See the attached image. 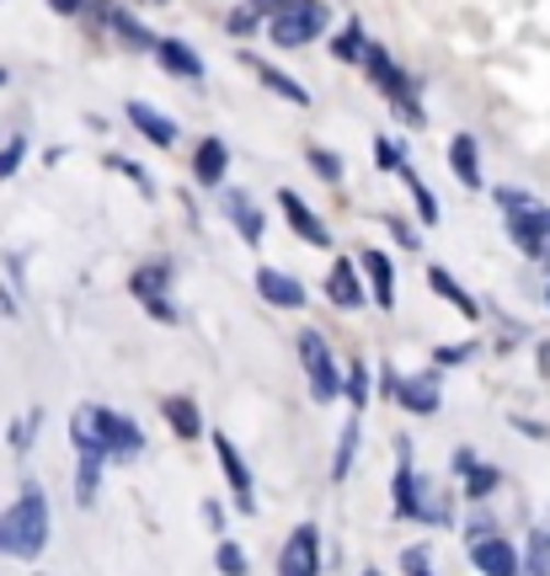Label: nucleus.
<instances>
[{
  "instance_id": "nucleus-15",
  "label": "nucleus",
  "mask_w": 550,
  "mask_h": 576,
  "mask_svg": "<svg viewBox=\"0 0 550 576\" xmlns=\"http://www.w3.org/2000/svg\"><path fill=\"white\" fill-rule=\"evenodd\" d=\"M326 293H332V304H337V310H358V304H364L358 267H353V262H337V267H332V278H326Z\"/></svg>"
},
{
  "instance_id": "nucleus-23",
  "label": "nucleus",
  "mask_w": 550,
  "mask_h": 576,
  "mask_svg": "<svg viewBox=\"0 0 550 576\" xmlns=\"http://www.w3.org/2000/svg\"><path fill=\"white\" fill-rule=\"evenodd\" d=\"M167 422L176 438H198L204 433V422H198V406L187 401V395H176V401H167Z\"/></svg>"
},
{
  "instance_id": "nucleus-39",
  "label": "nucleus",
  "mask_w": 550,
  "mask_h": 576,
  "mask_svg": "<svg viewBox=\"0 0 550 576\" xmlns=\"http://www.w3.org/2000/svg\"><path fill=\"white\" fill-rule=\"evenodd\" d=\"M401 572H412V576H423V572H427V550H423V544H412V550L401 555Z\"/></svg>"
},
{
  "instance_id": "nucleus-2",
  "label": "nucleus",
  "mask_w": 550,
  "mask_h": 576,
  "mask_svg": "<svg viewBox=\"0 0 550 576\" xmlns=\"http://www.w3.org/2000/svg\"><path fill=\"white\" fill-rule=\"evenodd\" d=\"M364 65H369V81L380 85L385 96H390V102H396V107L406 113V124L423 128V107H417V81H412V76H406V70H401V65H396V59L385 54V48H369V54H364Z\"/></svg>"
},
{
  "instance_id": "nucleus-50",
  "label": "nucleus",
  "mask_w": 550,
  "mask_h": 576,
  "mask_svg": "<svg viewBox=\"0 0 550 576\" xmlns=\"http://www.w3.org/2000/svg\"><path fill=\"white\" fill-rule=\"evenodd\" d=\"M546 230H550V208H546Z\"/></svg>"
},
{
  "instance_id": "nucleus-5",
  "label": "nucleus",
  "mask_w": 550,
  "mask_h": 576,
  "mask_svg": "<svg viewBox=\"0 0 550 576\" xmlns=\"http://www.w3.org/2000/svg\"><path fill=\"white\" fill-rule=\"evenodd\" d=\"M380 390L390 395V401H401L406 412H417V416L438 412V373H417V379H406V373L385 369L380 373Z\"/></svg>"
},
{
  "instance_id": "nucleus-12",
  "label": "nucleus",
  "mask_w": 550,
  "mask_h": 576,
  "mask_svg": "<svg viewBox=\"0 0 550 576\" xmlns=\"http://www.w3.org/2000/svg\"><path fill=\"white\" fill-rule=\"evenodd\" d=\"M278 208L289 214L295 235H305L310 246H332V230H326V224H321V219H316V214L305 208V198H299V193H289V187H284V193H278Z\"/></svg>"
},
{
  "instance_id": "nucleus-28",
  "label": "nucleus",
  "mask_w": 550,
  "mask_h": 576,
  "mask_svg": "<svg viewBox=\"0 0 550 576\" xmlns=\"http://www.w3.org/2000/svg\"><path fill=\"white\" fill-rule=\"evenodd\" d=\"M102 16H107V22H113V27H118V33H124L134 48H156V38H150V33H145L134 16H124V11H102Z\"/></svg>"
},
{
  "instance_id": "nucleus-37",
  "label": "nucleus",
  "mask_w": 550,
  "mask_h": 576,
  "mask_svg": "<svg viewBox=\"0 0 550 576\" xmlns=\"http://www.w3.org/2000/svg\"><path fill=\"white\" fill-rule=\"evenodd\" d=\"M497 204L508 208V214H518V208H535V198H529V193H518V187H497Z\"/></svg>"
},
{
  "instance_id": "nucleus-45",
  "label": "nucleus",
  "mask_w": 550,
  "mask_h": 576,
  "mask_svg": "<svg viewBox=\"0 0 550 576\" xmlns=\"http://www.w3.org/2000/svg\"><path fill=\"white\" fill-rule=\"evenodd\" d=\"M0 315H5V321L16 315V299H11V288H5V284H0Z\"/></svg>"
},
{
  "instance_id": "nucleus-35",
  "label": "nucleus",
  "mask_w": 550,
  "mask_h": 576,
  "mask_svg": "<svg viewBox=\"0 0 550 576\" xmlns=\"http://www.w3.org/2000/svg\"><path fill=\"white\" fill-rule=\"evenodd\" d=\"M310 165H316L326 182H337V176H342V161L332 155V150H310Z\"/></svg>"
},
{
  "instance_id": "nucleus-6",
  "label": "nucleus",
  "mask_w": 550,
  "mask_h": 576,
  "mask_svg": "<svg viewBox=\"0 0 550 576\" xmlns=\"http://www.w3.org/2000/svg\"><path fill=\"white\" fill-rule=\"evenodd\" d=\"M91 422H96V438H102L107 459H134V453L145 449V433H139L128 416L107 412V406H91Z\"/></svg>"
},
{
  "instance_id": "nucleus-38",
  "label": "nucleus",
  "mask_w": 550,
  "mask_h": 576,
  "mask_svg": "<svg viewBox=\"0 0 550 576\" xmlns=\"http://www.w3.org/2000/svg\"><path fill=\"white\" fill-rule=\"evenodd\" d=\"M22 150H27V145H22V139H11V145H5V150H0V182H5V176H11V171H16V161H22Z\"/></svg>"
},
{
  "instance_id": "nucleus-47",
  "label": "nucleus",
  "mask_w": 550,
  "mask_h": 576,
  "mask_svg": "<svg viewBox=\"0 0 550 576\" xmlns=\"http://www.w3.org/2000/svg\"><path fill=\"white\" fill-rule=\"evenodd\" d=\"M48 5H54L59 16H76V11H81V0H48Z\"/></svg>"
},
{
  "instance_id": "nucleus-17",
  "label": "nucleus",
  "mask_w": 550,
  "mask_h": 576,
  "mask_svg": "<svg viewBox=\"0 0 550 576\" xmlns=\"http://www.w3.org/2000/svg\"><path fill=\"white\" fill-rule=\"evenodd\" d=\"M449 165H455V176H460L466 187H481V150H475V134H455Z\"/></svg>"
},
{
  "instance_id": "nucleus-33",
  "label": "nucleus",
  "mask_w": 550,
  "mask_h": 576,
  "mask_svg": "<svg viewBox=\"0 0 550 576\" xmlns=\"http://www.w3.org/2000/svg\"><path fill=\"white\" fill-rule=\"evenodd\" d=\"M347 401H353V406H364V401H369V369H364V364H353V369H347Z\"/></svg>"
},
{
  "instance_id": "nucleus-13",
  "label": "nucleus",
  "mask_w": 550,
  "mask_h": 576,
  "mask_svg": "<svg viewBox=\"0 0 550 576\" xmlns=\"http://www.w3.org/2000/svg\"><path fill=\"white\" fill-rule=\"evenodd\" d=\"M128 124L139 128L150 145H161V150H171V145H176V124H171L167 113H156L150 102H128Z\"/></svg>"
},
{
  "instance_id": "nucleus-52",
  "label": "nucleus",
  "mask_w": 550,
  "mask_h": 576,
  "mask_svg": "<svg viewBox=\"0 0 550 576\" xmlns=\"http://www.w3.org/2000/svg\"><path fill=\"white\" fill-rule=\"evenodd\" d=\"M546 299H550V293H546Z\"/></svg>"
},
{
  "instance_id": "nucleus-24",
  "label": "nucleus",
  "mask_w": 550,
  "mask_h": 576,
  "mask_svg": "<svg viewBox=\"0 0 550 576\" xmlns=\"http://www.w3.org/2000/svg\"><path fill=\"white\" fill-rule=\"evenodd\" d=\"M167 284H171V267H167V262H156V267H139V273L128 278V288H134L139 299H161V293H167Z\"/></svg>"
},
{
  "instance_id": "nucleus-9",
  "label": "nucleus",
  "mask_w": 550,
  "mask_h": 576,
  "mask_svg": "<svg viewBox=\"0 0 550 576\" xmlns=\"http://www.w3.org/2000/svg\"><path fill=\"white\" fill-rule=\"evenodd\" d=\"M508 235L518 241V251L524 256H546L550 246V230H546V208H518V214H508Z\"/></svg>"
},
{
  "instance_id": "nucleus-40",
  "label": "nucleus",
  "mask_w": 550,
  "mask_h": 576,
  "mask_svg": "<svg viewBox=\"0 0 550 576\" xmlns=\"http://www.w3.org/2000/svg\"><path fill=\"white\" fill-rule=\"evenodd\" d=\"M38 422H43V416L33 412V416H27V422H22V427H16V449H27V443H33V433H38Z\"/></svg>"
},
{
  "instance_id": "nucleus-36",
  "label": "nucleus",
  "mask_w": 550,
  "mask_h": 576,
  "mask_svg": "<svg viewBox=\"0 0 550 576\" xmlns=\"http://www.w3.org/2000/svg\"><path fill=\"white\" fill-rule=\"evenodd\" d=\"M107 165H113L118 176H134V187H139V193H150V176H145V171H139V165H134V161H124V155H113V161H107Z\"/></svg>"
},
{
  "instance_id": "nucleus-11",
  "label": "nucleus",
  "mask_w": 550,
  "mask_h": 576,
  "mask_svg": "<svg viewBox=\"0 0 550 576\" xmlns=\"http://www.w3.org/2000/svg\"><path fill=\"white\" fill-rule=\"evenodd\" d=\"M214 453H219V464H225V475H230V486H236V502H241V512H252V470H247L241 449H236L225 433H214Z\"/></svg>"
},
{
  "instance_id": "nucleus-10",
  "label": "nucleus",
  "mask_w": 550,
  "mask_h": 576,
  "mask_svg": "<svg viewBox=\"0 0 550 576\" xmlns=\"http://www.w3.org/2000/svg\"><path fill=\"white\" fill-rule=\"evenodd\" d=\"M256 293H262L267 304H278V310H299V304L310 299L305 284L289 278V273H278V267H262V273H256Z\"/></svg>"
},
{
  "instance_id": "nucleus-46",
  "label": "nucleus",
  "mask_w": 550,
  "mask_h": 576,
  "mask_svg": "<svg viewBox=\"0 0 550 576\" xmlns=\"http://www.w3.org/2000/svg\"><path fill=\"white\" fill-rule=\"evenodd\" d=\"M455 470H460V475H470V470H475V453L460 449V453H455Z\"/></svg>"
},
{
  "instance_id": "nucleus-41",
  "label": "nucleus",
  "mask_w": 550,
  "mask_h": 576,
  "mask_svg": "<svg viewBox=\"0 0 550 576\" xmlns=\"http://www.w3.org/2000/svg\"><path fill=\"white\" fill-rule=\"evenodd\" d=\"M256 27V11H236V16H230V33H252Z\"/></svg>"
},
{
  "instance_id": "nucleus-48",
  "label": "nucleus",
  "mask_w": 550,
  "mask_h": 576,
  "mask_svg": "<svg viewBox=\"0 0 550 576\" xmlns=\"http://www.w3.org/2000/svg\"><path fill=\"white\" fill-rule=\"evenodd\" d=\"M540 369H546V373H550V347H546V353H540Z\"/></svg>"
},
{
  "instance_id": "nucleus-18",
  "label": "nucleus",
  "mask_w": 550,
  "mask_h": 576,
  "mask_svg": "<svg viewBox=\"0 0 550 576\" xmlns=\"http://www.w3.org/2000/svg\"><path fill=\"white\" fill-rule=\"evenodd\" d=\"M252 70H256V81L267 85L273 96H284V102H295V107H310V91L299 81H289L284 70H273V65H262V59H252Z\"/></svg>"
},
{
  "instance_id": "nucleus-34",
  "label": "nucleus",
  "mask_w": 550,
  "mask_h": 576,
  "mask_svg": "<svg viewBox=\"0 0 550 576\" xmlns=\"http://www.w3.org/2000/svg\"><path fill=\"white\" fill-rule=\"evenodd\" d=\"M529 572H550V534H535L529 539V555H524Z\"/></svg>"
},
{
  "instance_id": "nucleus-42",
  "label": "nucleus",
  "mask_w": 550,
  "mask_h": 576,
  "mask_svg": "<svg viewBox=\"0 0 550 576\" xmlns=\"http://www.w3.org/2000/svg\"><path fill=\"white\" fill-rule=\"evenodd\" d=\"M204 518H209V529H225V507L219 502H204Z\"/></svg>"
},
{
  "instance_id": "nucleus-32",
  "label": "nucleus",
  "mask_w": 550,
  "mask_h": 576,
  "mask_svg": "<svg viewBox=\"0 0 550 576\" xmlns=\"http://www.w3.org/2000/svg\"><path fill=\"white\" fill-rule=\"evenodd\" d=\"M214 566H219V572H230V576H241V572H247V555H241V544H230V539H225V544L214 550Z\"/></svg>"
},
{
  "instance_id": "nucleus-3",
  "label": "nucleus",
  "mask_w": 550,
  "mask_h": 576,
  "mask_svg": "<svg viewBox=\"0 0 550 576\" xmlns=\"http://www.w3.org/2000/svg\"><path fill=\"white\" fill-rule=\"evenodd\" d=\"M299 364H305V379H310V395L316 401H337L342 373H337V358H332V347H326L321 331H299Z\"/></svg>"
},
{
  "instance_id": "nucleus-7",
  "label": "nucleus",
  "mask_w": 550,
  "mask_h": 576,
  "mask_svg": "<svg viewBox=\"0 0 550 576\" xmlns=\"http://www.w3.org/2000/svg\"><path fill=\"white\" fill-rule=\"evenodd\" d=\"M321 566V534H316V523H299L289 544H284V555H278V572L284 576H310Z\"/></svg>"
},
{
  "instance_id": "nucleus-21",
  "label": "nucleus",
  "mask_w": 550,
  "mask_h": 576,
  "mask_svg": "<svg viewBox=\"0 0 550 576\" xmlns=\"http://www.w3.org/2000/svg\"><path fill=\"white\" fill-rule=\"evenodd\" d=\"M225 214H230V224L241 230V241H252V246L262 241V214H256V204L247 193H230V208H225Z\"/></svg>"
},
{
  "instance_id": "nucleus-31",
  "label": "nucleus",
  "mask_w": 550,
  "mask_h": 576,
  "mask_svg": "<svg viewBox=\"0 0 550 576\" xmlns=\"http://www.w3.org/2000/svg\"><path fill=\"white\" fill-rule=\"evenodd\" d=\"M375 161H380V171H406V150L396 145V139H375Z\"/></svg>"
},
{
  "instance_id": "nucleus-29",
  "label": "nucleus",
  "mask_w": 550,
  "mask_h": 576,
  "mask_svg": "<svg viewBox=\"0 0 550 576\" xmlns=\"http://www.w3.org/2000/svg\"><path fill=\"white\" fill-rule=\"evenodd\" d=\"M497 481H503L497 470H486V464H475V470H470V475H466V492H470V502H481V496H492V492H497Z\"/></svg>"
},
{
  "instance_id": "nucleus-4",
  "label": "nucleus",
  "mask_w": 550,
  "mask_h": 576,
  "mask_svg": "<svg viewBox=\"0 0 550 576\" xmlns=\"http://www.w3.org/2000/svg\"><path fill=\"white\" fill-rule=\"evenodd\" d=\"M321 27H326V5H321V0H289V5L273 16V27H267V33H273L278 48H305V43L316 38Z\"/></svg>"
},
{
  "instance_id": "nucleus-19",
  "label": "nucleus",
  "mask_w": 550,
  "mask_h": 576,
  "mask_svg": "<svg viewBox=\"0 0 550 576\" xmlns=\"http://www.w3.org/2000/svg\"><path fill=\"white\" fill-rule=\"evenodd\" d=\"M364 273H369V284H375V299L390 310V304H396V267H390V256H385V251H364Z\"/></svg>"
},
{
  "instance_id": "nucleus-16",
  "label": "nucleus",
  "mask_w": 550,
  "mask_h": 576,
  "mask_svg": "<svg viewBox=\"0 0 550 576\" xmlns=\"http://www.w3.org/2000/svg\"><path fill=\"white\" fill-rule=\"evenodd\" d=\"M225 165H230V150H225L219 139H204L198 155H193V176H198L204 187H219V182H225Z\"/></svg>"
},
{
  "instance_id": "nucleus-27",
  "label": "nucleus",
  "mask_w": 550,
  "mask_h": 576,
  "mask_svg": "<svg viewBox=\"0 0 550 576\" xmlns=\"http://www.w3.org/2000/svg\"><path fill=\"white\" fill-rule=\"evenodd\" d=\"M353 459H358V422H347V433H342V443H337V464H332V475H337V481H347Z\"/></svg>"
},
{
  "instance_id": "nucleus-43",
  "label": "nucleus",
  "mask_w": 550,
  "mask_h": 576,
  "mask_svg": "<svg viewBox=\"0 0 550 576\" xmlns=\"http://www.w3.org/2000/svg\"><path fill=\"white\" fill-rule=\"evenodd\" d=\"M470 358V347H444V353H438V364H466Z\"/></svg>"
},
{
  "instance_id": "nucleus-20",
  "label": "nucleus",
  "mask_w": 550,
  "mask_h": 576,
  "mask_svg": "<svg viewBox=\"0 0 550 576\" xmlns=\"http://www.w3.org/2000/svg\"><path fill=\"white\" fill-rule=\"evenodd\" d=\"M423 512V486H417V470L401 459L396 470V518H417Z\"/></svg>"
},
{
  "instance_id": "nucleus-49",
  "label": "nucleus",
  "mask_w": 550,
  "mask_h": 576,
  "mask_svg": "<svg viewBox=\"0 0 550 576\" xmlns=\"http://www.w3.org/2000/svg\"><path fill=\"white\" fill-rule=\"evenodd\" d=\"M247 5H278V0H247Z\"/></svg>"
},
{
  "instance_id": "nucleus-25",
  "label": "nucleus",
  "mask_w": 550,
  "mask_h": 576,
  "mask_svg": "<svg viewBox=\"0 0 550 576\" xmlns=\"http://www.w3.org/2000/svg\"><path fill=\"white\" fill-rule=\"evenodd\" d=\"M332 54H337V59H347V65H353V59H364V54H369V43H364V27H358V22H347L337 38H332Z\"/></svg>"
},
{
  "instance_id": "nucleus-14",
  "label": "nucleus",
  "mask_w": 550,
  "mask_h": 576,
  "mask_svg": "<svg viewBox=\"0 0 550 576\" xmlns=\"http://www.w3.org/2000/svg\"><path fill=\"white\" fill-rule=\"evenodd\" d=\"M156 54H161V65H167L171 76H182V81H204V59H198L187 43L161 38V43H156Z\"/></svg>"
},
{
  "instance_id": "nucleus-26",
  "label": "nucleus",
  "mask_w": 550,
  "mask_h": 576,
  "mask_svg": "<svg viewBox=\"0 0 550 576\" xmlns=\"http://www.w3.org/2000/svg\"><path fill=\"white\" fill-rule=\"evenodd\" d=\"M96 475H102V453H81V481H76L81 507H91V496H96Z\"/></svg>"
},
{
  "instance_id": "nucleus-22",
  "label": "nucleus",
  "mask_w": 550,
  "mask_h": 576,
  "mask_svg": "<svg viewBox=\"0 0 550 576\" xmlns=\"http://www.w3.org/2000/svg\"><path fill=\"white\" fill-rule=\"evenodd\" d=\"M427 284L438 288V293H444V299H449V304H455V310H460V315H470V321H475V315H481V304H475V299H470L466 288L455 284V278H449V273H444V267H433V273H427Z\"/></svg>"
},
{
  "instance_id": "nucleus-30",
  "label": "nucleus",
  "mask_w": 550,
  "mask_h": 576,
  "mask_svg": "<svg viewBox=\"0 0 550 576\" xmlns=\"http://www.w3.org/2000/svg\"><path fill=\"white\" fill-rule=\"evenodd\" d=\"M401 176H406V187H412V198H417V214H423L427 224H438V198H433V193H427L423 182H417V176H412V165H406V171H401Z\"/></svg>"
},
{
  "instance_id": "nucleus-44",
  "label": "nucleus",
  "mask_w": 550,
  "mask_h": 576,
  "mask_svg": "<svg viewBox=\"0 0 550 576\" xmlns=\"http://www.w3.org/2000/svg\"><path fill=\"white\" fill-rule=\"evenodd\" d=\"M518 433H529V438H550V427H540V422H529V416H518Z\"/></svg>"
},
{
  "instance_id": "nucleus-1",
  "label": "nucleus",
  "mask_w": 550,
  "mask_h": 576,
  "mask_svg": "<svg viewBox=\"0 0 550 576\" xmlns=\"http://www.w3.org/2000/svg\"><path fill=\"white\" fill-rule=\"evenodd\" d=\"M43 544H48V496L27 486L16 496V507H5V518H0V555L33 561V555H43Z\"/></svg>"
},
{
  "instance_id": "nucleus-8",
  "label": "nucleus",
  "mask_w": 550,
  "mask_h": 576,
  "mask_svg": "<svg viewBox=\"0 0 550 576\" xmlns=\"http://www.w3.org/2000/svg\"><path fill=\"white\" fill-rule=\"evenodd\" d=\"M470 566H475V572H486V576H513L524 561H518V550H513L508 539L481 534V539H470Z\"/></svg>"
},
{
  "instance_id": "nucleus-51",
  "label": "nucleus",
  "mask_w": 550,
  "mask_h": 576,
  "mask_svg": "<svg viewBox=\"0 0 550 576\" xmlns=\"http://www.w3.org/2000/svg\"><path fill=\"white\" fill-rule=\"evenodd\" d=\"M0 85H5V70H0Z\"/></svg>"
}]
</instances>
